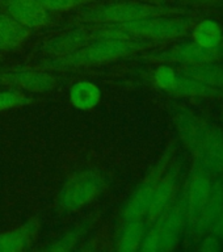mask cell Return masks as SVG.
I'll list each match as a JSON object with an SVG mask.
<instances>
[{
	"instance_id": "7c38bea8",
	"label": "cell",
	"mask_w": 223,
	"mask_h": 252,
	"mask_svg": "<svg viewBox=\"0 0 223 252\" xmlns=\"http://www.w3.org/2000/svg\"><path fill=\"white\" fill-rule=\"evenodd\" d=\"M223 206V179L218 177L213 181L212 192L209 196L204 209L201 210L200 216L197 217L196 222L187 230V235L192 242H198L204 235L209 234L214 220L220 214Z\"/></svg>"
},
{
	"instance_id": "6da1fadb",
	"label": "cell",
	"mask_w": 223,
	"mask_h": 252,
	"mask_svg": "<svg viewBox=\"0 0 223 252\" xmlns=\"http://www.w3.org/2000/svg\"><path fill=\"white\" fill-rule=\"evenodd\" d=\"M154 45L155 41L145 38L95 39L70 54L43 61L41 68L46 71H67L113 62L138 51L146 50Z\"/></svg>"
},
{
	"instance_id": "30bf717a",
	"label": "cell",
	"mask_w": 223,
	"mask_h": 252,
	"mask_svg": "<svg viewBox=\"0 0 223 252\" xmlns=\"http://www.w3.org/2000/svg\"><path fill=\"white\" fill-rule=\"evenodd\" d=\"M0 83L16 90L49 92L57 86V79L46 70L32 67H12L0 71Z\"/></svg>"
},
{
	"instance_id": "9c48e42d",
	"label": "cell",
	"mask_w": 223,
	"mask_h": 252,
	"mask_svg": "<svg viewBox=\"0 0 223 252\" xmlns=\"http://www.w3.org/2000/svg\"><path fill=\"white\" fill-rule=\"evenodd\" d=\"M150 59L157 62L179 63V64H200V63L217 62L223 58V43L214 49L200 46L193 42L179 43L158 54L150 55Z\"/></svg>"
},
{
	"instance_id": "9a60e30c",
	"label": "cell",
	"mask_w": 223,
	"mask_h": 252,
	"mask_svg": "<svg viewBox=\"0 0 223 252\" xmlns=\"http://www.w3.org/2000/svg\"><path fill=\"white\" fill-rule=\"evenodd\" d=\"M194 158L204 161L214 175L223 173V133L210 122L205 131L200 151Z\"/></svg>"
},
{
	"instance_id": "ffe728a7",
	"label": "cell",
	"mask_w": 223,
	"mask_h": 252,
	"mask_svg": "<svg viewBox=\"0 0 223 252\" xmlns=\"http://www.w3.org/2000/svg\"><path fill=\"white\" fill-rule=\"evenodd\" d=\"M95 220H96V217H88L84 220H82L80 223H78L76 226L70 228L68 231L62 234L59 238L50 242L46 247H43V250L49 252L72 251L82 242L83 238L87 235V232L92 228Z\"/></svg>"
},
{
	"instance_id": "5b68a950",
	"label": "cell",
	"mask_w": 223,
	"mask_h": 252,
	"mask_svg": "<svg viewBox=\"0 0 223 252\" xmlns=\"http://www.w3.org/2000/svg\"><path fill=\"white\" fill-rule=\"evenodd\" d=\"M113 24V23H112ZM126 33L150 41H167L184 37L191 31V20L180 15L154 16L129 23L116 24Z\"/></svg>"
},
{
	"instance_id": "8992f818",
	"label": "cell",
	"mask_w": 223,
	"mask_h": 252,
	"mask_svg": "<svg viewBox=\"0 0 223 252\" xmlns=\"http://www.w3.org/2000/svg\"><path fill=\"white\" fill-rule=\"evenodd\" d=\"M173 153H175V149H173V143H171L165 149L164 153L161 154V157L158 159L157 163L151 167L149 172L146 173L143 180L137 185V188L134 189L129 198L126 200L121 210V220L145 218L150 202L153 200L154 192L158 187V183L172 160Z\"/></svg>"
},
{
	"instance_id": "d4e9b609",
	"label": "cell",
	"mask_w": 223,
	"mask_h": 252,
	"mask_svg": "<svg viewBox=\"0 0 223 252\" xmlns=\"http://www.w3.org/2000/svg\"><path fill=\"white\" fill-rule=\"evenodd\" d=\"M38 1L46 11H49L50 13H55V12L76 9V8L92 3L94 0H38Z\"/></svg>"
},
{
	"instance_id": "52a82bcc",
	"label": "cell",
	"mask_w": 223,
	"mask_h": 252,
	"mask_svg": "<svg viewBox=\"0 0 223 252\" xmlns=\"http://www.w3.org/2000/svg\"><path fill=\"white\" fill-rule=\"evenodd\" d=\"M153 79L155 86L169 94L185 96V97H220L223 91L198 82L180 74L168 64H160L154 71Z\"/></svg>"
},
{
	"instance_id": "484cf974",
	"label": "cell",
	"mask_w": 223,
	"mask_h": 252,
	"mask_svg": "<svg viewBox=\"0 0 223 252\" xmlns=\"http://www.w3.org/2000/svg\"><path fill=\"white\" fill-rule=\"evenodd\" d=\"M197 246V250H200L202 252H218L222 251V240L218 239L216 235L213 234H206L201 238Z\"/></svg>"
},
{
	"instance_id": "5bb4252c",
	"label": "cell",
	"mask_w": 223,
	"mask_h": 252,
	"mask_svg": "<svg viewBox=\"0 0 223 252\" xmlns=\"http://www.w3.org/2000/svg\"><path fill=\"white\" fill-rule=\"evenodd\" d=\"M208 124L209 121L191 110H180L176 114L177 133L194 157L200 151Z\"/></svg>"
},
{
	"instance_id": "4fadbf2b",
	"label": "cell",
	"mask_w": 223,
	"mask_h": 252,
	"mask_svg": "<svg viewBox=\"0 0 223 252\" xmlns=\"http://www.w3.org/2000/svg\"><path fill=\"white\" fill-rule=\"evenodd\" d=\"M8 15L29 31H35L49 24L51 16L38 0H4Z\"/></svg>"
},
{
	"instance_id": "e0dca14e",
	"label": "cell",
	"mask_w": 223,
	"mask_h": 252,
	"mask_svg": "<svg viewBox=\"0 0 223 252\" xmlns=\"http://www.w3.org/2000/svg\"><path fill=\"white\" fill-rule=\"evenodd\" d=\"M39 231V222L37 220H28L13 230L0 234V252H20L27 250Z\"/></svg>"
},
{
	"instance_id": "83f0119b",
	"label": "cell",
	"mask_w": 223,
	"mask_h": 252,
	"mask_svg": "<svg viewBox=\"0 0 223 252\" xmlns=\"http://www.w3.org/2000/svg\"><path fill=\"white\" fill-rule=\"evenodd\" d=\"M143 3H150V4H157V5H163L167 0H141Z\"/></svg>"
},
{
	"instance_id": "f1b7e54d",
	"label": "cell",
	"mask_w": 223,
	"mask_h": 252,
	"mask_svg": "<svg viewBox=\"0 0 223 252\" xmlns=\"http://www.w3.org/2000/svg\"><path fill=\"white\" fill-rule=\"evenodd\" d=\"M188 1H193V3L198 4H213L216 3L217 0H188Z\"/></svg>"
},
{
	"instance_id": "2e32d148",
	"label": "cell",
	"mask_w": 223,
	"mask_h": 252,
	"mask_svg": "<svg viewBox=\"0 0 223 252\" xmlns=\"http://www.w3.org/2000/svg\"><path fill=\"white\" fill-rule=\"evenodd\" d=\"M91 41H94L91 28H78V29L66 32L63 34L49 39L45 45V54L50 58H58V57H63V55L78 50Z\"/></svg>"
},
{
	"instance_id": "277c9868",
	"label": "cell",
	"mask_w": 223,
	"mask_h": 252,
	"mask_svg": "<svg viewBox=\"0 0 223 252\" xmlns=\"http://www.w3.org/2000/svg\"><path fill=\"white\" fill-rule=\"evenodd\" d=\"M106 187L105 176L97 169L87 168L72 173L63 183L58 196L63 210L74 212L94 202Z\"/></svg>"
},
{
	"instance_id": "3957f363",
	"label": "cell",
	"mask_w": 223,
	"mask_h": 252,
	"mask_svg": "<svg viewBox=\"0 0 223 252\" xmlns=\"http://www.w3.org/2000/svg\"><path fill=\"white\" fill-rule=\"evenodd\" d=\"M181 15L180 9L168 5L143 3V1H120L88 7L80 11V19L88 23L122 24L147 19L154 16Z\"/></svg>"
},
{
	"instance_id": "4316f807",
	"label": "cell",
	"mask_w": 223,
	"mask_h": 252,
	"mask_svg": "<svg viewBox=\"0 0 223 252\" xmlns=\"http://www.w3.org/2000/svg\"><path fill=\"white\" fill-rule=\"evenodd\" d=\"M210 234L216 235L218 239H221L223 242V206L220 210V214L217 217V220H214L212 228H210Z\"/></svg>"
},
{
	"instance_id": "7402d4cb",
	"label": "cell",
	"mask_w": 223,
	"mask_h": 252,
	"mask_svg": "<svg viewBox=\"0 0 223 252\" xmlns=\"http://www.w3.org/2000/svg\"><path fill=\"white\" fill-rule=\"evenodd\" d=\"M100 100H101V91L95 83L82 80L71 87L70 101L76 109H94L98 105Z\"/></svg>"
},
{
	"instance_id": "44dd1931",
	"label": "cell",
	"mask_w": 223,
	"mask_h": 252,
	"mask_svg": "<svg viewBox=\"0 0 223 252\" xmlns=\"http://www.w3.org/2000/svg\"><path fill=\"white\" fill-rule=\"evenodd\" d=\"M179 72L198 82L223 91V66L216 62L200 64H181Z\"/></svg>"
},
{
	"instance_id": "d6986e66",
	"label": "cell",
	"mask_w": 223,
	"mask_h": 252,
	"mask_svg": "<svg viewBox=\"0 0 223 252\" xmlns=\"http://www.w3.org/2000/svg\"><path fill=\"white\" fill-rule=\"evenodd\" d=\"M31 34V31L16 21L12 16L0 13V51L12 50L23 45Z\"/></svg>"
},
{
	"instance_id": "7a4b0ae2",
	"label": "cell",
	"mask_w": 223,
	"mask_h": 252,
	"mask_svg": "<svg viewBox=\"0 0 223 252\" xmlns=\"http://www.w3.org/2000/svg\"><path fill=\"white\" fill-rule=\"evenodd\" d=\"M187 227V204L184 188L176 194L168 208L146 231L139 251L169 252L179 246Z\"/></svg>"
},
{
	"instance_id": "ac0fdd59",
	"label": "cell",
	"mask_w": 223,
	"mask_h": 252,
	"mask_svg": "<svg viewBox=\"0 0 223 252\" xmlns=\"http://www.w3.org/2000/svg\"><path fill=\"white\" fill-rule=\"evenodd\" d=\"M146 231L147 222L145 218L121 220V226L116 235L114 248L120 252L139 251Z\"/></svg>"
},
{
	"instance_id": "603a6c76",
	"label": "cell",
	"mask_w": 223,
	"mask_h": 252,
	"mask_svg": "<svg viewBox=\"0 0 223 252\" xmlns=\"http://www.w3.org/2000/svg\"><path fill=\"white\" fill-rule=\"evenodd\" d=\"M193 41L200 46L214 49L223 42V31L214 20H202L193 28Z\"/></svg>"
},
{
	"instance_id": "8fae6325",
	"label": "cell",
	"mask_w": 223,
	"mask_h": 252,
	"mask_svg": "<svg viewBox=\"0 0 223 252\" xmlns=\"http://www.w3.org/2000/svg\"><path fill=\"white\" fill-rule=\"evenodd\" d=\"M183 161L175 160L169 163L167 169L163 173V176L158 183V187L154 192L153 200L150 202V206L146 213L145 220L147 224H151L165 209L168 208L173 198L177 194L179 188V180H180Z\"/></svg>"
},
{
	"instance_id": "cb8c5ba5",
	"label": "cell",
	"mask_w": 223,
	"mask_h": 252,
	"mask_svg": "<svg viewBox=\"0 0 223 252\" xmlns=\"http://www.w3.org/2000/svg\"><path fill=\"white\" fill-rule=\"evenodd\" d=\"M31 98L20 90L0 91V112L8 109H16L28 105Z\"/></svg>"
},
{
	"instance_id": "ba28073f",
	"label": "cell",
	"mask_w": 223,
	"mask_h": 252,
	"mask_svg": "<svg viewBox=\"0 0 223 252\" xmlns=\"http://www.w3.org/2000/svg\"><path fill=\"white\" fill-rule=\"evenodd\" d=\"M212 171L204 161L196 158L189 173L188 181L184 187L185 204H187V227L185 231L196 222L212 192Z\"/></svg>"
}]
</instances>
